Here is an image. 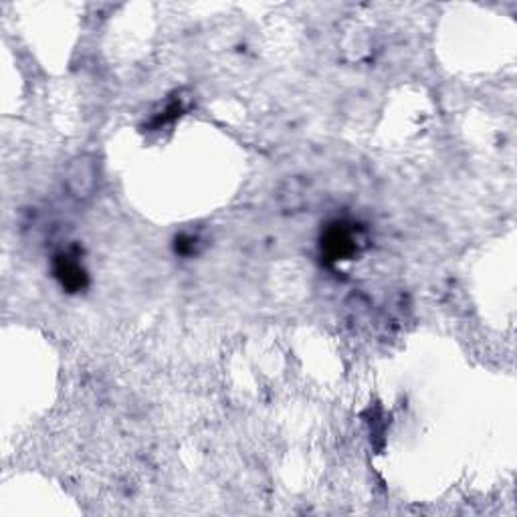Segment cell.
Wrapping results in <instances>:
<instances>
[{"label":"cell","mask_w":517,"mask_h":517,"mask_svg":"<svg viewBox=\"0 0 517 517\" xmlns=\"http://www.w3.org/2000/svg\"><path fill=\"white\" fill-rule=\"evenodd\" d=\"M69 176H71L69 178L71 186H73L75 182H79V184H81V188H79L77 196H85L87 192H89L83 182H87V184L93 188V178H95V174H93V168H91V162H87V160H77V164L73 166Z\"/></svg>","instance_id":"3"},{"label":"cell","mask_w":517,"mask_h":517,"mask_svg":"<svg viewBox=\"0 0 517 517\" xmlns=\"http://www.w3.org/2000/svg\"><path fill=\"white\" fill-rule=\"evenodd\" d=\"M354 238H352V233L346 231L344 226L336 224L334 228H330L323 237V251L327 252V257L332 261H337V259H344L354 252Z\"/></svg>","instance_id":"1"},{"label":"cell","mask_w":517,"mask_h":517,"mask_svg":"<svg viewBox=\"0 0 517 517\" xmlns=\"http://www.w3.org/2000/svg\"><path fill=\"white\" fill-rule=\"evenodd\" d=\"M57 273H59V277H61V281H63L65 287H69V289H79V287H83L85 281L83 269L77 265V263H73L69 257H65V259L59 261Z\"/></svg>","instance_id":"2"}]
</instances>
